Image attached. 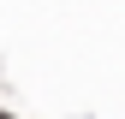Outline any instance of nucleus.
<instances>
[{"mask_svg":"<svg viewBox=\"0 0 125 119\" xmlns=\"http://www.w3.org/2000/svg\"><path fill=\"white\" fill-rule=\"evenodd\" d=\"M0 119H12V113H0Z\"/></svg>","mask_w":125,"mask_h":119,"instance_id":"f257e3e1","label":"nucleus"}]
</instances>
